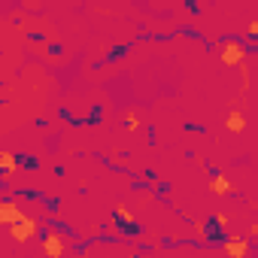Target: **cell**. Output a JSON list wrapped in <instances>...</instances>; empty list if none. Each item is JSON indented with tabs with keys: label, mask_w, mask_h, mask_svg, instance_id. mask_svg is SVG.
<instances>
[{
	"label": "cell",
	"mask_w": 258,
	"mask_h": 258,
	"mask_svg": "<svg viewBox=\"0 0 258 258\" xmlns=\"http://www.w3.org/2000/svg\"><path fill=\"white\" fill-rule=\"evenodd\" d=\"M219 61H222L225 67H243V64H246V49H243V43H240V40H225V43L219 46Z\"/></svg>",
	"instance_id": "cell-1"
},
{
	"label": "cell",
	"mask_w": 258,
	"mask_h": 258,
	"mask_svg": "<svg viewBox=\"0 0 258 258\" xmlns=\"http://www.w3.org/2000/svg\"><path fill=\"white\" fill-rule=\"evenodd\" d=\"M43 252H46V258H64V252H67V243H64V237L58 234V231H46L43 234Z\"/></svg>",
	"instance_id": "cell-3"
},
{
	"label": "cell",
	"mask_w": 258,
	"mask_h": 258,
	"mask_svg": "<svg viewBox=\"0 0 258 258\" xmlns=\"http://www.w3.org/2000/svg\"><path fill=\"white\" fill-rule=\"evenodd\" d=\"M0 164H4V176H10V173H16V167H19V158H16L10 149H4V152H0Z\"/></svg>",
	"instance_id": "cell-9"
},
{
	"label": "cell",
	"mask_w": 258,
	"mask_h": 258,
	"mask_svg": "<svg viewBox=\"0 0 258 258\" xmlns=\"http://www.w3.org/2000/svg\"><path fill=\"white\" fill-rule=\"evenodd\" d=\"M10 234H13V240H16V243H28V240H34V237L40 234V222H37V219H31V216H25L19 225H13V228H10Z\"/></svg>",
	"instance_id": "cell-2"
},
{
	"label": "cell",
	"mask_w": 258,
	"mask_h": 258,
	"mask_svg": "<svg viewBox=\"0 0 258 258\" xmlns=\"http://www.w3.org/2000/svg\"><path fill=\"white\" fill-rule=\"evenodd\" d=\"M25 219V213L19 210V204H13V201H4V204H0V222H4V225H19Z\"/></svg>",
	"instance_id": "cell-6"
},
{
	"label": "cell",
	"mask_w": 258,
	"mask_h": 258,
	"mask_svg": "<svg viewBox=\"0 0 258 258\" xmlns=\"http://www.w3.org/2000/svg\"><path fill=\"white\" fill-rule=\"evenodd\" d=\"M225 127H228L231 134H243V131H246V115H243L240 106H231V112H228V118H225Z\"/></svg>",
	"instance_id": "cell-7"
},
{
	"label": "cell",
	"mask_w": 258,
	"mask_h": 258,
	"mask_svg": "<svg viewBox=\"0 0 258 258\" xmlns=\"http://www.w3.org/2000/svg\"><path fill=\"white\" fill-rule=\"evenodd\" d=\"M249 234H252V237H255V240H258V219H255V222H252V228H249Z\"/></svg>",
	"instance_id": "cell-13"
},
{
	"label": "cell",
	"mask_w": 258,
	"mask_h": 258,
	"mask_svg": "<svg viewBox=\"0 0 258 258\" xmlns=\"http://www.w3.org/2000/svg\"><path fill=\"white\" fill-rule=\"evenodd\" d=\"M131 258H137V255H131Z\"/></svg>",
	"instance_id": "cell-15"
},
{
	"label": "cell",
	"mask_w": 258,
	"mask_h": 258,
	"mask_svg": "<svg viewBox=\"0 0 258 258\" xmlns=\"http://www.w3.org/2000/svg\"><path fill=\"white\" fill-rule=\"evenodd\" d=\"M124 127H127V131H137V127H140V118H137V112H124Z\"/></svg>",
	"instance_id": "cell-10"
},
{
	"label": "cell",
	"mask_w": 258,
	"mask_h": 258,
	"mask_svg": "<svg viewBox=\"0 0 258 258\" xmlns=\"http://www.w3.org/2000/svg\"><path fill=\"white\" fill-rule=\"evenodd\" d=\"M249 210H252V213H258V201H252V204H249Z\"/></svg>",
	"instance_id": "cell-14"
},
{
	"label": "cell",
	"mask_w": 258,
	"mask_h": 258,
	"mask_svg": "<svg viewBox=\"0 0 258 258\" xmlns=\"http://www.w3.org/2000/svg\"><path fill=\"white\" fill-rule=\"evenodd\" d=\"M210 191L213 195H228V191H234V182L228 176H222V173H213L210 176Z\"/></svg>",
	"instance_id": "cell-8"
},
{
	"label": "cell",
	"mask_w": 258,
	"mask_h": 258,
	"mask_svg": "<svg viewBox=\"0 0 258 258\" xmlns=\"http://www.w3.org/2000/svg\"><path fill=\"white\" fill-rule=\"evenodd\" d=\"M112 216H115V222H118V228H121L124 234H137V231H140V228H137L134 213L127 210L124 204H115V207H112Z\"/></svg>",
	"instance_id": "cell-4"
},
{
	"label": "cell",
	"mask_w": 258,
	"mask_h": 258,
	"mask_svg": "<svg viewBox=\"0 0 258 258\" xmlns=\"http://www.w3.org/2000/svg\"><path fill=\"white\" fill-rule=\"evenodd\" d=\"M222 246H225V255H228V258H246V255H249V243H246V237H240V234H228V240H225Z\"/></svg>",
	"instance_id": "cell-5"
},
{
	"label": "cell",
	"mask_w": 258,
	"mask_h": 258,
	"mask_svg": "<svg viewBox=\"0 0 258 258\" xmlns=\"http://www.w3.org/2000/svg\"><path fill=\"white\" fill-rule=\"evenodd\" d=\"M246 34H249V37H252V43L258 46V16H255V19L249 22V28H246Z\"/></svg>",
	"instance_id": "cell-11"
},
{
	"label": "cell",
	"mask_w": 258,
	"mask_h": 258,
	"mask_svg": "<svg viewBox=\"0 0 258 258\" xmlns=\"http://www.w3.org/2000/svg\"><path fill=\"white\" fill-rule=\"evenodd\" d=\"M210 219H213V222H216L219 228H228V216H225V213H213Z\"/></svg>",
	"instance_id": "cell-12"
}]
</instances>
